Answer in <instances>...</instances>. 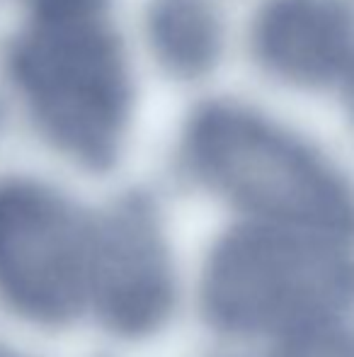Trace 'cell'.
<instances>
[{
    "instance_id": "277c9868",
    "label": "cell",
    "mask_w": 354,
    "mask_h": 357,
    "mask_svg": "<svg viewBox=\"0 0 354 357\" xmlns=\"http://www.w3.org/2000/svg\"><path fill=\"white\" fill-rule=\"evenodd\" d=\"M97 212L29 178L0 183V301L34 326L90 311Z\"/></svg>"
},
{
    "instance_id": "7a4b0ae2",
    "label": "cell",
    "mask_w": 354,
    "mask_h": 357,
    "mask_svg": "<svg viewBox=\"0 0 354 357\" xmlns=\"http://www.w3.org/2000/svg\"><path fill=\"white\" fill-rule=\"evenodd\" d=\"M354 241L250 221L214 243L202 309L214 328L279 343L335 328L354 311Z\"/></svg>"
},
{
    "instance_id": "9c48e42d",
    "label": "cell",
    "mask_w": 354,
    "mask_h": 357,
    "mask_svg": "<svg viewBox=\"0 0 354 357\" xmlns=\"http://www.w3.org/2000/svg\"><path fill=\"white\" fill-rule=\"evenodd\" d=\"M0 357H24V355H19V353H15V350L3 348V345H0Z\"/></svg>"
},
{
    "instance_id": "30bf717a",
    "label": "cell",
    "mask_w": 354,
    "mask_h": 357,
    "mask_svg": "<svg viewBox=\"0 0 354 357\" xmlns=\"http://www.w3.org/2000/svg\"><path fill=\"white\" fill-rule=\"evenodd\" d=\"M347 75H350V90H352V102H354V66H352V71Z\"/></svg>"
},
{
    "instance_id": "8992f818",
    "label": "cell",
    "mask_w": 354,
    "mask_h": 357,
    "mask_svg": "<svg viewBox=\"0 0 354 357\" xmlns=\"http://www.w3.org/2000/svg\"><path fill=\"white\" fill-rule=\"evenodd\" d=\"M252 52L287 83L325 85L354 66V17L340 0H267L252 24Z\"/></svg>"
},
{
    "instance_id": "3957f363",
    "label": "cell",
    "mask_w": 354,
    "mask_h": 357,
    "mask_svg": "<svg viewBox=\"0 0 354 357\" xmlns=\"http://www.w3.org/2000/svg\"><path fill=\"white\" fill-rule=\"evenodd\" d=\"M189 173L252 221L354 241V188L316 149L228 102L202 107L182 142Z\"/></svg>"
},
{
    "instance_id": "5b68a950",
    "label": "cell",
    "mask_w": 354,
    "mask_h": 357,
    "mask_svg": "<svg viewBox=\"0 0 354 357\" xmlns=\"http://www.w3.org/2000/svg\"><path fill=\"white\" fill-rule=\"evenodd\" d=\"M177 278L153 204L129 195L97 212L90 311L109 333L148 338L170 321Z\"/></svg>"
},
{
    "instance_id": "ba28073f",
    "label": "cell",
    "mask_w": 354,
    "mask_h": 357,
    "mask_svg": "<svg viewBox=\"0 0 354 357\" xmlns=\"http://www.w3.org/2000/svg\"><path fill=\"white\" fill-rule=\"evenodd\" d=\"M279 357H354V338L342 331V326H335L287 340Z\"/></svg>"
},
{
    "instance_id": "6da1fadb",
    "label": "cell",
    "mask_w": 354,
    "mask_h": 357,
    "mask_svg": "<svg viewBox=\"0 0 354 357\" xmlns=\"http://www.w3.org/2000/svg\"><path fill=\"white\" fill-rule=\"evenodd\" d=\"M8 73L44 142L81 168H112L134 98L112 0H32Z\"/></svg>"
},
{
    "instance_id": "52a82bcc",
    "label": "cell",
    "mask_w": 354,
    "mask_h": 357,
    "mask_svg": "<svg viewBox=\"0 0 354 357\" xmlns=\"http://www.w3.org/2000/svg\"><path fill=\"white\" fill-rule=\"evenodd\" d=\"M146 32L158 63L177 78L207 75L223 49L221 17L209 0H151Z\"/></svg>"
}]
</instances>
